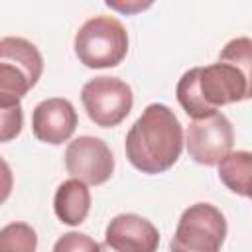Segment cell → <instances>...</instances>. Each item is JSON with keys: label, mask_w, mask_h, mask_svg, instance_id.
Segmentation results:
<instances>
[{"label": "cell", "mask_w": 252, "mask_h": 252, "mask_svg": "<svg viewBox=\"0 0 252 252\" xmlns=\"http://www.w3.org/2000/svg\"><path fill=\"white\" fill-rule=\"evenodd\" d=\"M0 246L4 250L33 252L37 248V234L26 222H12L0 230Z\"/></svg>", "instance_id": "cell-15"}, {"label": "cell", "mask_w": 252, "mask_h": 252, "mask_svg": "<svg viewBox=\"0 0 252 252\" xmlns=\"http://www.w3.org/2000/svg\"><path fill=\"white\" fill-rule=\"evenodd\" d=\"M226 219L211 203H195L179 217L171 250L181 252H217L226 238Z\"/></svg>", "instance_id": "cell-4"}, {"label": "cell", "mask_w": 252, "mask_h": 252, "mask_svg": "<svg viewBox=\"0 0 252 252\" xmlns=\"http://www.w3.org/2000/svg\"><path fill=\"white\" fill-rule=\"evenodd\" d=\"M104 244L116 252H154L159 244V232L148 219L122 213L108 222Z\"/></svg>", "instance_id": "cell-10"}, {"label": "cell", "mask_w": 252, "mask_h": 252, "mask_svg": "<svg viewBox=\"0 0 252 252\" xmlns=\"http://www.w3.org/2000/svg\"><path fill=\"white\" fill-rule=\"evenodd\" d=\"M234 130L222 112H213L203 118H193L187 126L185 146L189 156L201 165H219V161L232 152Z\"/></svg>", "instance_id": "cell-6"}, {"label": "cell", "mask_w": 252, "mask_h": 252, "mask_svg": "<svg viewBox=\"0 0 252 252\" xmlns=\"http://www.w3.org/2000/svg\"><path fill=\"white\" fill-rule=\"evenodd\" d=\"M81 102L87 116L100 128L118 126L134 106V94L128 83L118 77H94L85 83Z\"/></svg>", "instance_id": "cell-5"}, {"label": "cell", "mask_w": 252, "mask_h": 252, "mask_svg": "<svg viewBox=\"0 0 252 252\" xmlns=\"http://www.w3.org/2000/svg\"><path fill=\"white\" fill-rule=\"evenodd\" d=\"M75 106L61 96L41 100L32 112V132L39 142L59 146L67 142L77 128Z\"/></svg>", "instance_id": "cell-9"}, {"label": "cell", "mask_w": 252, "mask_h": 252, "mask_svg": "<svg viewBox=\"0 0 252 252\" xmlns=\"http://www.w3.org/2000/svg\"><path fill=\"white\" fill-rule=\"evenodd\" d=\"M55 252H63V250H79V252H85V250H102V246L98 242H94L93 238H89L87 234H81V232H67L63 234L55 246H53Z\"/></svg>", "instance_id": "cell-17"}, {"label": "cell", "mask_w": 252, "mask_h": 252, "mask_svg": "<svg viewBox=\"0 0 252 252\" xmlns=\"http://www.w3.org/2000/svg\"><path fill=\"white\" fill-rule=\"evenodd\" d=\"M65 167L87 185H102L114 171V156L100 138L79 136L65 150Z\"/></svg>", "instance_id": "cell-7"}, {"label": "cell", "mask_w": 252, "mask_h": 252, "mask_svg": "<svg viewBox=\"0 0 252 252\" xmlns=\"http://www.w3.org/2000/svg\"><path fill=\"white\" fill-rule=\"evenodd\" d=\"M53 211L63 224H81L91 211V191L87 183L77 177L63 181L55 191Z\"/></svg>", "instance_id": "cell-11"}, {"label": "cell", "mask_w": 252, "mask_h": 252, "mask_svg": "<svg viewBox=\"0 0 252 252\" xmlns=\"http://www.w3.org/2000/svg\"><path fill=\"white\" fill-rule=\"evenodd\" d=\"M2 110V132H0V140L2 142H10L12 138H16L22 132V124H24V114H22V104L18 102H10V104H0Z\"/></svg>", "instance_id": "cell-16"}, {"label": "cell", "mask_w": 252, "mask_h": 252, "mask_svg": "<svg viewBox=\"0 0 252 252\" xmlns=\"http://www.w3.org/2000/svg\"><path fill=\"white\" fill-rule=\"evenodd\" d=\"M128 53V33L110 16L87 20L75 33V55L89 69H108L122 63Z\"/></svg>", "instance_id": "cell-2"}, {"label": "cell", "mask_w": 252, "mask_h": 252, "mask_svg": "<svg viewBox=\"0 0 252 252\" xmlns=\"http://www.w3.org/2000/svg\"><path fill=\"white\" fill-rule=\"evenodd\" d=\"M126 158L142 173L167 171L181 156L183 128L173 110L161 102L148 104L126 134Z\"/></svg>", "instance_id": "cell-1"}, {"label": "cell", "mask_w": 252, "mask_h": 252, "mask_svg": "<svg viewBox=\"0 0 252 252\" xmlns=\"http://www.w3.org/2000/svg\"><path fill=\"white\" fill-rule=\"evenodd\" d=\"M156 0H104V4L118 12V14H124V16H134V14H140L144 10H148Z\"/></svg>", "instance_id": "cell-18"}, {"label": "cell", "mask_w": 252, "mask_h": 252, "mask_svg": "<svg viewBox=\"0 0 252 252\" xmlns=\"http://www.w3.org/2000/svg\"><path fill=\"white\" fill-rule=\"evenodd\" d=\"M199 91L205 102L215 108L248 100L246 77L236 65L228 61L199 67Z\"/></svg>", "instance_id": "cell-8"}, {"label": "cell", "mask_w": 252, "mask_h": 252, "mask_svg": "<svg viewBox=\"0 0 252 252\" xmlns=\"http://www.w3.org/2000/svg\"><path fill=\"white\" fill-rule=\"evenodd\" d=\"M219 61H228L244 73L248 83V98H252V39L250 37L230 39L219 53Z\"/></svg>", "instance_id": "cell-14"}, {"label": "cell", "mask_w": 252, "mask_h": 252, "mask_svg": "<svg viewBox=\"0 0 252 252\" xmlns=\"http://www.w3.org/2000/svg\"><path fill=\"white\" fill-rule=\"evenodd\" d=\"M219 179L232 193L252 199V152H228L219 161Z\"/></svg>", "instance_id": "cell-12"}, {"label": "cell", "mask_w": 252, "mask_h": 252, "mask_svg": "<svg viewBox=\"0 0 252 252\" xmlns=\"http://www.w3.org/2000/svg\"><path fill=\"white\" fill-rule=\"evenodd\" d=\"M175 94H177V102L181 104V108L191 118H203L207 114L217 112V108L207 104L205 98L201 96V91H199V67H193V69H189V71H185L181 75V79L177 83V89H175Z\"/></svg>", "instance_id": "cell-13"}, {"label": "cell", "mask_w": 252, "mask_h": 252, "mask_svg": "<svg viewBox=\"0 0 252 252\" xmlns=\"http://www.w3.org/2000/svg\"><path fill=\"white\" fill-rule=\"evenodd\" d=\"M41 73L43 59L32 41L14 35L0 39V104L18 102L26 96Z\"/></svg>", "instance_id": "cell-3"}]
</instances>
